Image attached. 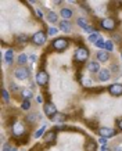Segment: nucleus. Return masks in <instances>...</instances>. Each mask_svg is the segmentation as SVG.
<instances>
[{
    "label": "nucleus",
    "mask_w": 122,
    "mask_h": 151,
    "mask_svg": "<svg viewBox=\"0 0 122 151\" xmlns=\"http://www.w3.org/2000/svg\"><path fill=\"white\" fill-rule=\"evenodd\" d=\"M57 28H54V26H52V28H49V31H47V35H50V36H54L56 33H57Z\"/></svg>",
    "instance_id": "32"
},
{
    "label": "nucleus",
    "mask_w": 122,
    "mask_h": 151,
    "mask_svg": "<svg viewBox=\"0 0 122 151\" xmlns=\"http://www.w3.org/2000/svg\"><path fill=\"white\" fill-rule=\"evenodd\" d=\"M71 26H72V25H71V22H70V21H65V19H63V21L58 24V28L64 32V33L71 32Z\"/></svg>",
    "instance_id": "13"
},
{
    "label": "nucleus",
    "mask_w": 122,
    "mask_h": 151,
    "mask_svg": "<svg viewBox=\"0 0 122 151\" xmlns=\"http://www.w3.org/2000/svg\"><path fill=\"white\" fill-rule=\"evenodd\" d=\"M96 148H97L96 141H92V140H90L89 143L86 144V151H96Z\"/></svg>",
    "instance_id": "25"
},
{
    "label": "nucleus",
    "mask_w": 122,
    "mask_h": 151,
    "mask_svg": "<svg viewBox=\"0 0 122 151\" xmlns=\"http://www.w3.org/2000/svg\"><path fill=\"white\" fill-rule=\"evenodd\" d=\"M14 75L17 79H21V81H25L29 78V68L26 67H18V68L14 71Z\"/></svg>",
    "instance_id": "5"
},
{
    "label": "nucleus",
    "mask_w": 122,
    "mask_h": 151,
    "mask_svg": "<svg viewBox=\"0 0 122 151\" xmlns=\"http://www.w3.org/2000/svg\"><path fill=\"white\" fill-rule=\"evenodd\" d=\"M60 15H61V17H63L65 21H68V19H70L71 17L74 15V13H72V10H71V8H68V7H64V8H61Z\"/></svg>",
    "instance_id": "15"
},
{
    "label": "nucleus",
    "mask_w": 122,
    "mask_h": 151,
    "mask_svg": "<svg viewBox=\"0 0 122 151\" xmlns=\"http://www.w3.org/2000/svg\"><path fill=\"white\" fill-rule=\"evenodd\" d=\"M4 60H6V63L8 64V65H11L14 61V50L8 49V50L6 51V54H4Z\"/></svg>",
    "instance_id": "17"
},
{
    "label": "nucleus",
    "mask_w": 122,
    "mask_h": 151,
    "mask_svg": "<svg viewBox=\"0 0 122 151\" xmlns=\"http://www.w3.org/2000/svg\"><path fill=\"white\" fill-rule=\"evenodd\" d=\"M21 108H22V110H25V111H28V110L31 108V101H29V100H24L22 103H21Z\"/></svg>",
    "instance_id": "28"
},
{
    "label": "nucleus",
    "mask_w": 122,
    "mask_h": 151,
    "mask_svg": "<svg viewBox=\"0 0 122 151\" xmlns=\"http://www.w3.org/2000/svg\"><path fill=\"white\" fill-rule=\"evenodd\" d=\"M38 101H39V103H42V101H43V99H42V96H38Z\"/></svg>",
    "instance_id": "43"
},
{
    "label": "nucleus",
    "mask_w": 122,
    "mask_h": 151,
    "mask_svg": "<svg viewBox=\"0 0 122 151\" xmlns=\"http://www.w3.org/2000/svg\"><path fill=\"white\" fill-rule=\"evenodd\" d=\"M3 151H18V150L14 148V147H10V145H4V150Z\"/></svg>",
    "instance_id": "34"
},
{
    "label": "nucleus",
    "mask_w": 122,
    "mask_h": 151,
    "mask_svg": "<svg viewBox=\"0 0 122 151\" xmlns=\"http://www.w3.org/2000/svg\"><path fill=\"white\" fill-rule=\"evenodd\" d=\"M77 24L81 26V28H83V31L88 28V26H89V25H88V19L85 18V17H79V18L77 19Z\"/></svg>",
    "instance_id": "21"
},
{
    "label": "nucleus",
    "mask_w": 122,
    "mask_h": 151,
    "mask_svg": "<svg viewBox=\"0 0 122 151\" xmlns=\"http://www.w3.org/2000/svg\"><path fill=\"white\" fill-rule=\"evenodd\" d=\"M97 60H99V63H107L110 60L108 51H105V50L99 51V53H97Z\"/></svg>",
    "instance_id": "12"
},
{
    "label": "nucleus",
    "mask_w": 122,
    "mask_h": 151,
    "mask_svg": "<svg viewBox=\"0 0 122 151\" xmlns=\"http://www.w3.org/2000/svg\"><path fill=\"white\" fill-rule=\"evenodd\" d=\"M36 119H40V117H38V114H29V115H26V121L29 122V123H35Z\"/></svg>",
    "instance_id": "23"
},
{
    "label": "nucleus",
    "mask_w": 122,
    "mask_h": 151,
    "mask_svg": "<svg viewBox=\"0 0 122 151\" xmlns=\"http://www.w3.org/2000/svg\"><path fill=\"white\" fill-rule=\"evenodd\" d=\"M82 85H83V86H90V85H92V81H90L89 78H83V79H82Z\"/></svg>",
    "instance_id": "33"
},
{
    "label": "nucleus",
    "mask_w": 122,
    "mask_h": 151,
    "mask_svg": "<svg viewBox=\"0 0 122 151\" xmlns=\"http://www.w3.org/2000/svg\"><path fill=\"white\" fill-rule=\"evenodd\" d=\"M46 38H47V35H46L43 31H39L36 33H33L32 38H31V42H32L35 46H43L46 43Z\"/></svg>",
    "instance_id": "3"
},
{
    "label": "nucleus",
    "mask_w": 122,
    "mask_h": 151,
    "mask_svg": "<svg viewBox=\"0 0 122 151\" xmlns=\"http://www.w3.org/2000/svg\"><path fill=\"white\" fill-rule=\"evenodd\" d=\"M36 13H38V15H39V17H40V18H42V17H43V14H42V11H40V10H38V11H36Z\"/></svg>",
    "instance_id": "42"
},
{
    "label": "nucleus",
    "mask_w": 122,
    "mask_h": 151,
    "mask_svg": "<svg viewBox=\"0 0 122 151\" xmlns=\"http://www.w3.org/2000/svg\"><path fill=\"white\" fill-rule=\"evenodd\" d=\"M96 46L99 47V49H104V47H105V42L103 40V38H100L99 40H97V42H96Z\"/></svg>",
    "instance_id": "30"
},
{
    "label": "nucleus",
    "mask_w": 122,
    "mask_h": 151,
    "mask_svg": "<svg viewBox=\"0 0 122 151\" xmlns=\"http://www.w3.org/2000/svg\"><path fill=\"white\" fill-rule=\"evenodd\" d=\"M88 69L93 74H96V72L99 74L100 72V65H99L97 61H90V63H88Z\"/></svg>",
    "instance_id": "16"
},
{
    "label": "nucleus",
    "mask_w": 122,
    "mask_h": 151,
    "mask_svg": "<svg viewBox=\"0 0 122 151\" xmlns=\"http://www.w3.org/2000/svg\"><path fill=\"white\" fill-rule=\"evenodd\" d=\"M10 89H11V90H18V86H17L15 83H10Z\"/></svg>",
    "instance_id": "38"
},
{
    "label": "nucleus",
    "mask_w": 122,
    "mask_h": 151,
    "mask_svg": "<svg viewBox=\"0 0 122 151\" xmlns=\"http://www.w3.org/2000/svg\"><path fill=\"white\" fill-rule=\"evenodd\" d=\"M121 57H122V54H121Z\"/></svg>",
    "instance_id": "44"
},
{
    "label": "nucleus",
    "mask_w": 122,
    "mask_h": 151,
    "mask_svg": "<svg viewBox=\"0 0 122 151\" xmlns=\"http://www.w3.org/2000/svg\"><path fill=\"white\" fill-rule=\"evenodd\" d=\"M108 92H110V94H112V96H121L122 94V85L121 83H114V85H111L108 88Z\"/></svg>",
    "instance_id": "10"
},
{
    "label": "nucleus",
    "mask_w": 122,
    "mask_h": 151,
    "mask_svg": "<svg viewBox=\"0 0 122 151\" xmlns=\"http://www.w3.org/2000/svg\"><path fill=\"white\" fill-rule=\"evenodd\" d=\"M56 136H57V133L54 132V130H50V132H47L45 136H43V141H45L46 144H50V143L54 141Z\"/></svg>",
    "instance_id": "11"
},
{
    "label": "nucleus",
    "mask_w": 122,
    "mask_h": 151,
    "mask_svg": "<svg viewBox=\"0 0 122 151\" xmlns=\"http://www.w3.org/2000/svg\"><path fill=\"white\" fill-rule=\"evenodd\" d=\"M1 94H3V100H4V103H8V101H10V94H8V92H7L6 89L1 90Z\"/></svg>",
    "instance_id": "29"
},
{
    "label": "nucleus",
    "mask_w": 122,
    "mask_h": 151,
    "mask_svg": "<svg viewBox=\"0 0 122 151\" xmlns=\"http://www.w3.org/2000/svg\"><path fill=\"white\" fill-rule=\"evenodd\" d=\"M46 18H47V21H49V22L56 24V22H57V19H58V17H57V14L54 13V11H49V13H47V15H46Z\"/></svg>",
    "instance_id": "19"
},
{
    "label": "nucleus",
    "mask_w": 122,
    "mask_h": 151,
    "mask_svg": "<svg viewBox=\"0 0 122 151\" xmlns=\"http://www.w3.org/2000/svg\"><path fill=\"white\" fill-rule=\"evenodd\" d=\"M26 61H28V57H26V54H24V53L19 54L18 58H17V63L19 64V67H24L26 64Z\"/></svg>",
    "instance_id": "22"
},
{
    "label": "nucleus",
    "mask_w": 122,
    "mask_h": 151,
    "mask_svg": "<svg viewBox=\"0 0 122 151\" xmlns=\"http://www.w3.org/2000/svg\"><path fill=\"white\" fill-rule=\"evenodd\" d=\"M116 128H118L119 130H122V118H121V119L116 121Z\"/></svg>",
    "instance_id": "36"
},
{
    "label": "nucleus",
    "mask_w": 122,
    "mask_h": 151,
    "mask_svg": "<svg viewBox=\"0 0 122 151\" xmlns=\"http://www.w3.org/2000/svg\"><path fill=\"white\" fill-rule=\"evenodd\" d=\"M110 76H111V72H110L108 69H100V72H99V81L105 82V81L110 79Z\"/></svg>",
    "instance_id": "14"
},
{
    "label": "nucleus",
    "mask_w": 122,
    "mask_h": 151,
    "mask_svg": "<svg viewBox=\"0 0 122 151\" xmlns=\"http://www.w3.org/2000/svg\"><path fill=\"white\" fill-rule=\"evenodd\" d=\"M29 60H31L32 63H33V61H36V56H35V54H32V56L29 57Z\"/></svg>",
    "instance_id": "40"
},
{
    "label": "nucleus",
    "mask_w": 122,
    "mask_h": 151,
    "mask_svg": "<svg viewBox=\"0 0 122 151\" xmlns=\"http://www.w3.org/2000/svg\"><path fill=\"white\" fill-rule=\"evenodd\" d=\"M45 130H46V126L43 125V126H42V128H40V129H39V130H38V132L35 133V137H36V139H39V137H40V136H42V134H43V133H45Z\"/></svg>",
    "instance_id": "31"
},
{
    "label": "nucleus",
    "mask_w": 122,
    "mask_h": 151,
    "mask_svg": "<svg viewBox=\"0 0 122 151\" xmlns=\"http://www.w3.org/2000/svg\"><path fill=\"white\" fill-rule=\"evenodd\" d=\"M88 57H89V50L85 49L83 46H79L77 49V51H75V61H78L79 64H82L88 60Z\"/></svg>",
    "instance_id": "1"
},
{
    "label": "nucleus",
    "mask_w": 122,
    "mask_h": 151,
    "mask_svg": "<svg viewBox=\"0 0 122 151\" xmlns=\"http://www.w3.org/2000/svg\"><path fill=\"white\" fill-rule=\"evenodd\" d=\"M100 38H101V36H100L99 33H92V35H89L88 40H89L90 43H94V44H96V42H97V40H99Z\"/></svg>",
    "instance_id": "24"
},
{
    "label": "nucleus",
    "mask_w": 122,
    "mask_h": 151,
    "mask_svg": "<svg viewBox=\"0 0 122 151\" xmlns=\"http://www.w3.org/2000/svg\"><path fill=\"white\" fill-rule=\"evenodd\" d=\"M45 114L50 118V119H53L54 115L57 114V108H56V105H54L53 103H46L45 104Z\"/></svg>",
    "instance_id": "8"
},
{
    "label": "nucleus",
    "mask_w": 122,
    "mask_h": 151,
    "mask_svg": "<svg viewBox=\"0 0 122 151\" xmlns=\"http://www.w3.org/2000/svg\"><path fill=\"white\" fill-rule=\"evenodd\" d=\"M36 83L40 85V86H46L49 83V74L46 71H43V69H40L36 74Z\"/></svg>",
    "instance_id": "6"
},
{
    "label": "nucleus",
    "mask_w": 122,
    "mask_h": 151,
    "mask_svg": "<svg viewBox=\"0 0 122 151\" xmlns=\"http://www.w3.org/2000/svg\"><path fill=\"white\" fill-rule=\"evenodd\" d=\"M99 143H100V144H103V145H105V143H107V139H105V137L99 139Z\"/></svg>",
    "instance_id": "37"
},
{
    "label": "nucleus",
    "mask_w": 122,
    "mask_h": 151,
    "mask_svg": "<svg viewBox=\"0 0 122 151\" xmlns=\"http://www.w3.org/2000/svg\"><path fill=\"white\" fill-rule=\"evenodd\" d=\"M28 40H31V39L28 38L25 33H21V35H18V36H17V42H18L19 44H22V46L28 43Z\"/></svg>",
    "instance_id": "20"
},
{
    "label": "nucleus",
    "mask_w": 122,
    "mask_h": 151,
    "mask_svg": "<svg viewBox=\"0 0 122 151\" xmlns=\"http://www.w3.org/2000/svg\"><path fill=\"white\" fill-rule=\"evenodd\" d=\"M104 50L105 51H112L114 50V43H112V40H107V42H105V47H104Z\"/></svg>",
    "instance_id": "26"
},
{
    "label": "nucleus",
    "mask_w": 122,
    "mask_h": 151,
    "mask_svg": "<svg viewBox=\"0 0 122 151\" xmlns=\"http://www.w3.org/2000/svg\"><path fill=\"white\" fill-rule=\"evenodd\" d=\"M68 44H70V42H68V39L65 38H57L52 42V46L54 47V50L57 51H64L68 47Z\"/></svg>",
    "instance_id": "2"
},
{
    "label": "nucleus",
    "mask_w": 122,
    "mask_h": 151,
    "mask_svg": "<svg viewBox=\"0 0 122 151\" xmlns=\"http://www.w3.org/2000/svg\"><path fill=\"white\" fill-rule=\"evenodd\" d=\"M100 25L105 31H114L116 28V21L114 18H111V17H105V18L100 21Z\"/></svg>",
    "instance_id": "4"
},
{
    "label": "nucleus",
    "mask_w": 122,
    "mask_h": 151,
    "mask_svg": "<svg viewBox=\"0 0 122 151\" xmlns=\"http://www.w3.org/2000/svg\"><path fill=\"white\" fill-rule=\"evenodd\" d=\"M64 119H65V115L64 114H60V112H57L54 115V118H53V121H56V122H63Z\"/></svg>",
    "instance_id": "27"
},
{
    "label": "nucleus",
    "mask_w": 122,
    "mask_h": 151,
    "mask_svg": "<svg viewBox=\"0 0 122 151\" xmlns=\"http://www.w3.org/2000/svg\"><path fill=\"white\" fill-rule=\"evenodd\" d=\"M93 31H94V28H93L92 25H89L88 28H86V29H85V32H88V33H90V35L93 33Z\"/></svg>",
    "instance_id": "35"
},
{
    "label": "nucleus",
    "mask_w": 122,
    "mask_h": 151,
    "mask_svg": "<svg viewBox=\"0 0 122 151\" xmlns=\"http://www.w3.org/2000/svg\"><path fill=\"white\" fill-rule=\"evenodd\" d=\"M114 151H122L121 145H115V148H114Z\"/></svg>",
    "instance_id": "41"
},
{
    "label": "nucleus",
    "mask_w": 122,
    "mask_h": 151,
    "mask_svg": "<svg viewBox=\"0 0 122 151\" xmlns=\"http://www.w3.org/2000/svg\"><path fill=\"white\" fill-rule=\"evenodd\" d=\"M99 134L101 136V137H112V136H115L116 134V130L115 129H112V128H105V126H103V128H99Z\"/></svg>",
    "instance_id": "7"
},
{
    "label": "nucleus",
    "mask_w": 122,
    "mask_h": 151,
    "mask_svg": "<svg viewBox=\"0 0 122 151\" xmlns=\"http://www.w3.org/2000/svg\"><path fill=\"white\" fill-rule=\"evenodd\" d=\"M100 151H110V148L107 147V145H103V147L100 148Z\"/></svg>",
    "instance_id": "39"
},
{
    "label": "nucleus",
    "mask_w": 122,
    "mask_h": 151,
    "mask_svg": "<svg viewBox=\"0 0 122 151\" xmlns=\"http://www.w3.org/2000/svg\"><path fill=\"white\" fill-rule=\"evenodd\" d=\"M25 126L24 123H21V122H15L13 125V134L14 136H17V137H21L24 133H25Z\"/></svg>",
    "instance_id": "9"
},
{
    "label": "nucleus",
    "mask_w": 122,
    "mask_h": 151,
    "mask_svg": "<svg viewBox=\"0 0 122 151\" xmlns=\"http://www.w3.org/2000/svg\"><path fill=\"white\" fill-rule=\"evenodd\" d=\"M21 96H22L24 100H31L33 96L32 90H31V89H22V90H21Z\"/></svg>",
    "instance_id": "18"
}]
</instances>
